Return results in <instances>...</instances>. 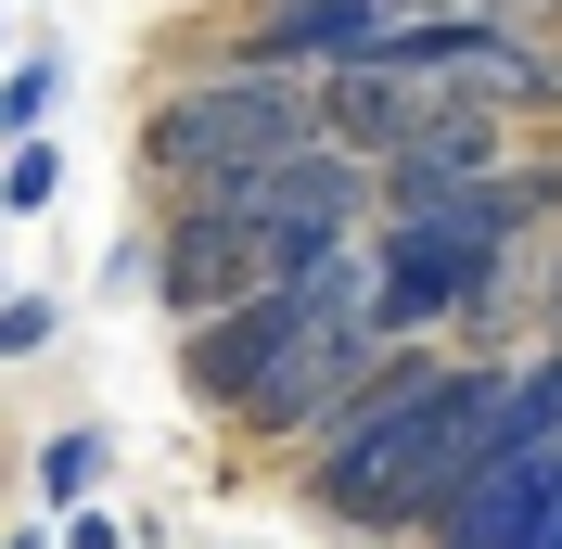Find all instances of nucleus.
I'll return each instance as SVG.
<instances>
[{
    "mask_svg": "<svg viewBox=\"0 0 562 549\" xmlns=\"http://www.w3.org/2000/svg\"><path fill=\"white\" fill-rule=\"evenodd\" d=\"M90 485H103V435H52L38 447V498L52 512H90Z\"/></svg>",
    "mask_w": 562,
    "mask_h": 549,
    "instance_id": "7",
    "label": "nucleus"
},
{
    "mask_svg": "<svg viewBox=\"0 0 562 549\" xmlns=\"http://www.w3.org/2000/svg\"><path fill=\"white\" fill-rule=\"evenodd\" d=\"M396 65L448 77L460 103L512 115V128L562 115V52H550V38H525L512 13H409V38H396Z\"/></svg>",
    "mask_w": 562,
    "mask_h": 549,
    "instance_id": "2",
    "label": "nucleus"
},
{
    "mask_svg": "<svg viewBox=\"0 0 562 549\" xmlns=\"http://www.w3.org/2000/svg\"><path fill=\"white\" fill-rule=\"evenodd\" d=\"M409 13L396 0H256L244 26H217L205 65H256V77H346V65H396Z\"/></svg>",
    "mask_w": 562,
    "mask_h": 549,
    "instance_id": "3",
    "label": "nucleus"
},
{
    "mask_svg": "<svg viewBox=\"0 0 562 549\" xmlns=\"http://www.w3.org/2000/svg\"><path fill=\"white\" fill-rule=\"evenodd\" d=\"M281 281L269 231H244V217H217V205H167V256H154V294H167V320L192 333V320H231L256 307Z\"/></svg>",
    "mask_w": 562,
    "mask_h": 549,
    "instance_id": "5",
    "label": "nucleus"
},
{
    "mask_svg": "<svg viewBox=\"0 0 562 549\" xmlns=\"http://www.w3.org/2000/svg\"><path fill=\"white\" fill-rule=\"evenodd\" d=\"M38 115H52V65H13L0 77V141H26Z\"/></svg>",
    "mask_w": 562,
    "mask_h": 549,
    "instance_id": "9",
    "label": "nucleus"
},
{
    "mask_svg": "<svg viewBox=\"0 0 562 549\" xmlns=\"http://www.w3.org/2000/svg\"><path fill=\"white\" fill-rule=\"evenodd\" d=\"M26 345H52V294H13L0 307V358H26Z\"/></svg>",
    "mask_w": 562,
    "mask_h": 549,
    "instance_id": "10",
    "label": "nucleus"
},
{
    "mask_svg": "<svg viewBox=\"0 0 562 549\" xmlns=\"http://www.w3.org/2000/svg\"><path fill=\"white\" fill-rule=\"evenodd\" d=\"M550 498H562V447H512V460H498V473L435 524V549H537Z\"/></svg>",
    "mask_w": 562,
    "mask_h": 549,
    "instance_id": "6",
    "label": "nucleus"
},
{
    "mask_svg": "<svg viewBox=\"0 0 562 549\" xmlns=\"http://www.w3.org/2000/svg\"><path fill=\"white\" fill-rule=\"evenodd\" d=\"M0 549H38V537H0Z\"/></svg>",
    "mask_w": 562,
    "mask_h": 549,
    "instance_id": "14",
    "label": "nucleus"
},
{
    "mask_svg": "<svg viewBox=\"0 0 562 549\" xmlns=\"http://www.w3.org/2000/svg\"><path fill=\"white\" fill-rule=\"evenodd\" d=\"M537 549H562V498H550V524H537Z\"/></svg>",
    "mask_w": 562,
    "mask_h": 549,
    "instance_id": "13",
    "label": "nucleus"
},
{
    "mask_svg": "<svg viewBox=\"0 0 562 549\" xmlns=\"http://www.w3.org/2000/svg\"><path fill=\"white\" fill-rule=\"evenodd\" d=\"M65 549H128V524L115 512H65Z\"/></svg>",
    "mask_w": 562,
    "mask_h": 549,
    "instance_id": "11",
    "label": "nucleus"
},
{
    "mask_svg": "<svg viewBox=\"0 0 562 549\" xmlns=\"http://www.w3.org/2000/svg\"><path fill=\"white\" fill-rule=\"evenodd\" d=\"M448 103H460V90L422 77V65H346V77H319V141L384 179V167H409L422 141L448 128Z\"/></svg>",
    "mask_w": 562,
    "mask_h": 549,
    "instance_id": "4",
    "label": "nucleus"
},
{
    "mask_svg": "<svg viewBox=\"0 0 562 549\" xmlns=\"http://www.w3.org/2000/svg\"><path fill=\"white\" fill-rule=\"evenodd\" d=\"M550 345H562V256H550Z\"/></svg>",
    "mask_w": 562,
    "mask_h": 549,
    "instance_id": "12",
    "label": "nucleus"
},
{
    "mask_svg": "<svg viewBox=\"0 0 562 549\" xmlns=\"http://www.w3.org/2000/svg\"><path fill=\"white\" fill-rule=\"evenodd\" d=\"M52 179H65V154H52V141H13V154H0V205L38 217V205H52Z\"/></svg>",
    "mask_w": 562,
    "mask_h": 549,
    "instance_id": "8",
    "label": "nucleus"
},
{
    "mask_svg": "<svg viewBox=\"0 0 562 549\" xmlns=\"http://www.w3.org/2000/svg\"><path fill=\"white\" fill-rule=\"evenodd\" d=\"M319 141V77H256V65H192L179 90H154L140 115V167L179 192H205V179H244V167H281V154H307Z\"/></svg>",
    "mask_w": 562,
    "mask_h": 549,
    "instance_id": "1",
    "label": "nucleus"
}]
</instances>
